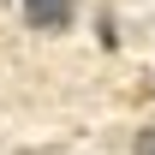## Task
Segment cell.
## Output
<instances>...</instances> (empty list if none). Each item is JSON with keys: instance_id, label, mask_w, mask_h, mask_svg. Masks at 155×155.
Here are the masks:
<instances>
[{"instance_id": "1", "label": "cell", "mask_w": 155, "mask_h": 155, "mask_svg": "<svg viewBox=\"0 0 155 155\" xmlns=\"http://www.w3.org/2000/svg\"><path fill=\"white\" fill-rule=\"evenodd\" d=\"M18 6L36 30H66L72 24V0H18Z\"/></svg>"}, {"instance_id": "2", "label": "cell", "mask_w": 155, "mask_h": 155, "mask_svg": "<svg viewBox=\"0 0 155 155\" xmlns=\"http://www.w3.org/2000/svg\"><path fill=\"white\" fill-rule=\"evenodd\" d=\"M137 155H155V131H137Z\"/></svg>"}]
</instances>
